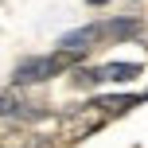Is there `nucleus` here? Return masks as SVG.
<instances>
[{"mask_svg": "<svg viewBox=\"0 0 148 148\" xmlns=\"http://www.w3.org/2000/svg\"><path fill=\"white\" fill-rule=\"evenodd\" d=\"M82 55H70V51H47V55H27V59L16 62L12 70V90H31V86H47V82H55L59 74H70L74 66H82Z\"/></svg>", "mask_w": 148, "mask_h": 148, "instance_id": "nucleus-1", "label": "nucleus"}, {"mask_svg": "<svg viewBox=\"0 0 148 148\" xmlns=\"http://www.w3.org/2000/svg\"><path fill=\"white\" fill-rule=\"evenodd\" d=\"M105 125H109V121H105L90 101H82V105H70V109L59 113V129H55V133H59L62 144H78V140L94 136L97 129H105Z\"/></svg>", "mask_w": 148, "mask_h": 148, "instance_id": "nucleus-2", "label": "nucleus"}, {"mask_svg": "<svg viewBox=\"0 0 148 148\" xmlns=\"http://www.w3.org/2000/svg\"><path fill=\"white\" fill-rule=\"evenodd\" d=\"M97 27V43H136L144 35V20L136 12H121V16H105L94 20Z\"/></svg>", "mask_w": 148, "mask_h": 148, "instance_id": "nucleus-3", "label": "nucleus"}, {"mask_svg": "<svg viewBox=\"0 0 148 148\" xmlns=\"http://www.w3.org/2000/svg\"><path fill=\"white\" fill-rule=\"evenodd\" d=\"M86 101L94 105L105 121H117V117H125V113H133L136 105H144L140 94H90Z\"/></svg>", "mask_w": 148, "mask_h": 148, "instance_id": "nucleus-4", "label": "nucleus"}, {"mask_svg": "<svg viewBox=\"0 0 148 148\" xmlns=\"http://www.w3.org/2000/svg\"><path fill=\"white\" fill-rule=\"evenodd\" d=\"M55 47H59V51H70V55H82V59H86V55L97 47V27H94V23H82V27H74V31H62V35L55 39Z\"/></svg>", "mask_w": 148, "mask_h": 148, "instance_id": "nucleus-5", "label": "nucleus"}, {"mask_svg": "<svg viewBox=\"0 0 148 148\" xmlns=\"http://www.w3.org/2000/svg\"><path fill=\"white\" fill-rule=\"evenodd\" d=\"M12 148H62V140H59V133H39V129H16L12 136H4Z\"/></svg>", "mask_w": 148, "mask_h": 148, "instance_id": "nucleus-6", "label": "nucleus"}, {"mask_svg": "<svg viewBox=\"0 0 148 148\" xmlns=\"http://www.w3.org/2000/svg\"><path fill=\"white\" fill-rule=\"evenodd\" d=\"M105 86H133L144 74V62H101Z\"/></svg>", "mask_w": 148, "mask_h": 148, "instance_id": "nucleus-7", "label": "nucleus"}, {"mask_svg": "<svg viewBox=\"0 0 148 148\" xmlns=\"http://www.w3.org/2000/svg\"><path fill=\"white\" fill-rule=\"evenodd\" d=\"M70 86L74 90H86V94H101V86H105V74H101V66H74L70 70Z\"/></svg>", "mask_w": 148, "mask_h": 148, "instance_id": "nucleus-8", "label": "nucleus"}, {"mask_svg": "<svg viewBox=\"0 0 148 148\" xmlns=\"http://www.w3.org/2000/svg\"><path fill=\"white\" fill-rule=\"evenodd\" d=\"M16 90H8V94H0V121H8V113H12V105H16Z\"/></svg>", "mask_w": 148, "mask_h": 148, "instance_id": "nucleus-9", "label": "nucleus"}, {"mask_svg": "<svg viewBox=\"0 0 148 148\" xmlns=\"http://www.w3.org/2000/svg\"><path fill=\"white\" fill-rule=\"evenodd\" d=\"M86 4H90V8H105L109 0H86Z\"/></svg>", "mask_w": 148, "mask_h": 148, "instance_id": "nucleus-10", "label": "nucleus"}, {"mask_svg": "<svg viewBox=\"0 0 148 148\" xmlns=\"http://www.w3.org/2000/svg\"><path fill=\"white\" fill-rule=\"evenodd\" d=\"M140 101H148V90H144V94H140Z\"/></svg>", "mask_w": 148, "mask_h": 148, "instance_id": "nucleus-11", "label": "nucleus"}, {"mask_svg": "<svg viewBox=\"0 0 148 148\" xmlns=\"http://www.w3.org/2000/svg\"><path fill=\"white\" fill-rule=\"evenodd\" d=\"M0 148H12V144H8V140H0Z\"/></svg>", "mask_w": 148, "mask_h": 148, "instance_id": "nucleus-12", "label": "nucleus"}, {"mask_svg": "<svg viewBox=\"0 0 148 148\" xmlns=\"http://www.w3.org/2000/svg\"><path fill=\"white\" fill-rule=\"evenodd\" d=\"M129 4H133V0H129Z\"/></svg>", "mask_w": 148, "mask_h": 148, "instance_id": "nucleus-13", "label": "nucleus"}]
</instances>
